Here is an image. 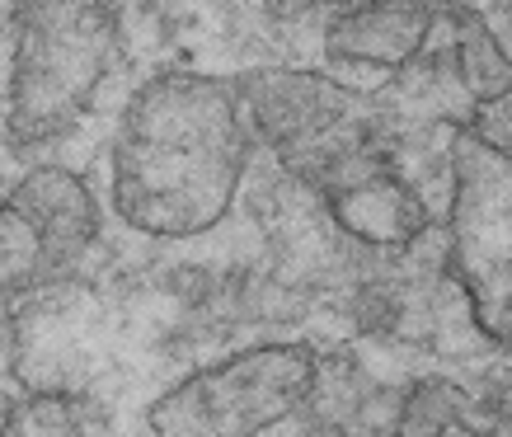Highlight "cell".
Wrapping results in <instances>:
<instances>
[{
    "mask_svg": "<svg viewBox=\"0 0 512 437\" xmlns=\"http://www.w3.org/2000/svg\"><path fill=\"white\" fill-rule=\"evenodd\" d=\"M235 90L245 104L249 132L268 141L296 174H306L315 184L372 146L357 94L320 71L268 66V71L235 76Z\"/></svg>",
    "mask_w": 512,
    "mask_h": 437,
    "instance_id": "5b68a950",
    "label": "cell"
},
{
    "mask_svg": "<svg viewBox=\"0 0 512 437\" xmlns=\"http://www.w3.org/2000/svg\"><path fill=\"white\" fill-rule=\"evenodd\" d=\"M5 198H10V203L29 217L33 231H38L52 273L76 268L80 259L94 250L99 231H104V212H99L94 188L85 184L76 170H66V165H38V170L24 174Z\"/></svg>",
    "mask_w": 512,
    "mask_h": 437,
    "instance_id": "52a82bcc",
    "label": "cell"
},
{
    "mask_svg": "<svg viewBox=\"0 0 512 437\" xmlns=\"http://www.w3.org/2000/svg\"><path fill=\"white\" fill-rule=\"evenodd\" d=\"M320 358L311 344H254L179 376L146 405L151 437H264L301 414Z\"/></svg>",
    "mask_w": 512,
    "mask_h": 437,
    "instance_id": "3957f363",
    "label": "cell"
},
{
    "mask_svg": "<svg viewBox=\"0 0 512 437\" xmlns=\"http://www.w3.org/2000/svg\"><path fill=\"white\" fill-rule=\"evenodd\" d=\"M52 278L57 273L47 264L43 240L29 226V217L10 198H0V306L29 297V292H38Z\"/></svg>",
    "mask_w": 512,
    "mask_h": 437,
    "instance_id": "8fae6325",
    "label": "cell"
},
{
    "mask_svg": "<svg viewBox=\"0 0 512 437\" xmlns=\"http://www.w3.org/2000/svg\"><path fill=\"white\" fill-rule=\"evenodd\" d=\"M123 47L113 0H19L5 80V141L38 151L90 113Z\"/></svg>",
    "mask_w": 512,
    "mask_h": 437,
    "instance_id": "7a4b0ae2",
    "label": "cell"
},
{
    "mask_svg": "<svg viewBox=\"0 0 512 437\" xmlns=\"http://www.w3.org/2000/svg\"><path fill=\"white\" fill-rule=\"evenodd\" d=\"M395 437H512V409H494L451 381H419L404 395Z\"/></svg>",
    "mask_w": 512,
    "mask_h": 437,
    "instance_id": "9c48e42d",
    "label": "cell"
},
{
    "mask_svg": "<svg viewBox=\"0 0 512 437\" xmlns=\"http://www.w3.org/2000/svg\"><path fill=\"white\" fill-rule=\"evenodd\" d=\"M15 5H19V0H15Z\"/></svg>",
    "mask_w": 512,
    "mask_h": 437,
    "instance_id": "4fadbf2b",
    "label": "cell"
},
{
    "mask_svg": "<svg viewBox=\"0 0 512 437\" xmlns=\"http://www.w3.org/2000/svg\"><path fill=\"white\" fill-rule=\"evenodd\" d=\"M325 203L348 235H357L362 245L376 250H404L428 231V207L400 174L386 165V156L367 146L357 151L348 165L320 179Z\"/></svg>",
    "mask_w": 512,
    "mask_h": 437,
    "instance_id": "8992f818",
    "label": "cell"
},
{
    "mask_svg": "<svg viewBox=\"0 0 512 437\" xmlns=\"http://www.w3.org/2000/svg\"><path fill=\"white\" fill-rule=\"evenodd\" d=\"M451 273L484 329L512 315V151L480 132L451 146Z\"/></svg>",
    "mask_w": 512,
    "mask_h": 437,
    "instance_id": "277c9868",
    "label": "cell"
},
{
    "mask_svg": "<svg viewBox=\"0 0 512 437\" xmlns=\"http://www.w3.org/2000/svg\"><path fill=\"white\" fill-rule=\"evenodd\" d=\"M249 141L235 80L179 66L146 76L113 132V217L151 240L217 231L245 184Z\"/></svg>",
    "mask_w": 512,
    "mask_h": 437,
    "instance_id": "6da1fadb",
    "label": "cell"
},
{
    "mask_svg": "<svg viewBox=\"0 0 512 437\" xmlns=\"http://www.w3.org/2000/svg\"><path fill=\"white\" fill-rule=\"evenodd\" d=\"M433 29V0H362L348 5L325 33L334 62L357 66H404Z\"/></svg>",
    "mask_w": 512,
    "mask_h": 437,
    "instance_id": "ba28073f",
    "label": "cell"
},
{
    "mask_svg": "<svg viewBox=\"0 0 512 437\" xmlns=\"http://www.w3.org/2000/svg\"><path fill=\"white\" fill-rule=\"evenodd\" d=\"M461 29H456V62H461V80H466V90L475 99H498V94H508L512 85V66L503 57V47L494 43V33L484 29L480 19H456Z\"/></svg>",
    "mask_w": 512,
    "mask_h": 437,
    "instance_id": "7c38bea8",
    "label": "cell"
},
{
    "mask_svg": "<svg viewBox=\"0 0 512 437\" xmlns=\"http://www.w3.org/2000/svg\"><path fill=\"white\" fill-rule=\"evenodd\" d=\"M0 437H118L109 409L85 391H33L5 409Z\"/></svg>",
    "mask_w": 512,
    "mask_h": 437,
    "instance_id": "30bf717a",
    "label": "cell"
}]
</instances>
